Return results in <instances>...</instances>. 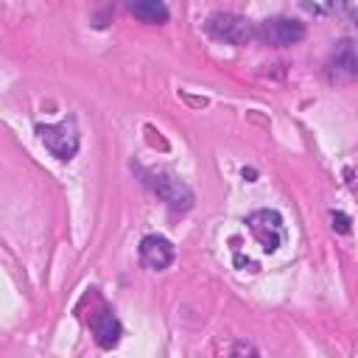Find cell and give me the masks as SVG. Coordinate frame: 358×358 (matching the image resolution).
<instances>
[{"instance_id": "cell-1", "label": "cell", "mask_w": 358, "mask_h": 358, "mask_svg": "<svg viewBox=\"0 0 358 358\" xmlns=\"http://www.w3.org/2000/svg\"><path fill=\"white\" fill-rule=\"evenodd\" d=\"M134 168H137V173L143 179V185L151 193H157L173 213H185V210L193 207L196 193L190 190L187 182H182L179 176H173L171 171H162V168H157V171L154 168H143V165H134Z\"/></svg>"}, {"instance_id": "cell-2", "label": "cell", "mask_w": 358, "mask_h": 358, "mask_svg": "<svg viewBox=\"0 0 358 358\" xmlns=\"http://www.w3.org/2000/svg\"><path fill=\"white\" fill-rule=\"evenodd\" d=\"M36 134L45 143V148L56 159H62V162H70L78 154L81 134H78L76 117H67V120H59V123H39L36 126Z\"/></svg>"}, {"instance_id": "cell-3", "label": "cell", "mask_w": 358, "mask_h": 358, "mask_svg": "<svg viewBox=\"0 0 358 358\" xmlns=\"http://www.w3.org/2000/svg\"><path fill=\"white\" fill-rule=\"evenodd\" d=\"M243 224L249 227L252 238L260 243V249L266 255H274L285 243V221H282V215L277 210H268V207L255 210V213L246 215Z\"/></svg>"}, {"instance_id": "cell-4", "label": "cell", "mask_w": 358, "mask_h": 358, "mask_svg": "<svg viewBox=\"0 0 358 358\" xmlns=\"http://www.w3.org/2000/svg\"><path fill=\"white\" fill-rule=\"evenodd\" d=\"M308 34L305 22L294 20V17H266L255 25V39H260L263 45H271V48H291L296 42H302Z\"/></svg>"}, {"instance_id": "cell-5", "label": "cell", "mask_w": 358, "mask_h": 358, "mask_svg": "<svg viewBox=\"0 0 358 358\" xmlns=\"http://www.w3.org/2000/svg\"><path fill=\"white\" fill-rule=\"evenodd\" d=\"M207 34L218 42H227V45H249L255 39V25L241 17V14H232V11H215L207 17Z\"/></svg>"}, {"instance_id": "cell-6", "label": "cell", "mask_w": 358, "mask_h": 358, "mask_svg": "<svg viewBox=\"0 0 358 358\" xmlns=\"http://www.w3.org/2000/svg\"><path fill=\"white\" fill-rule=\"evenodd\" d=\"M324 76L330 84H350L358 78V42L355 39H338L324 62Z\"/></svg>"}, {"instance_id": "cell-7", "label": "cell", "mask_w": 358, "mask_h": 358, "mask_svg": "<svg viewBox=\"0 0 358 358\" xmlns=\"http://www.w3.org/2000/svg\"><path fill=\"white\" fill-rule=\"evenodd\" d=\"M87 324H90V330H92L95 344L103 347V350H115V347L120 344V338H123V324H120V319H117L115 310H112L103 299H98V296H95V308H92L90 316H87Z\"/></svg>"}, {"instance_id": "cell-8", "label": "cell", "mask_w": 358, "mask_h": 358, "mask_svg": "<svg viewBox=\"0 0 358 358\" xmlns=\"http://www.w3.org/2000/svg\"><path fill=\"white\" fill-rule=\"evenodd\" d=\"M137 255H140V263L151 271H165L173 260H176V249L173 243L165 238V235H143L140 238V246H137Z\"/></svg>"}, {"instance_id": "cell-9", "label": "cell", "mask_w": 358, "mask_h": 358, "mask_svg": "<svg viewBox=\"0 0 358 358\" xmlns=\"http://www.w3.org/2000/svg\"><path fill=\"white\" fill-rule=\"evenodd\" d=\"M126 8H129V14H134L143 22H151V25H162L171 17L168 6L159 0H131V3H126Z\"/></svg>"}, {"instance_id": "cell-10", "label": "cell", "mask_w": 358, "mask_h": 358, "mask_svg": "<svg viewBox=\"0 0 358 358\" xmlns=\"http://www.w3.org/2000/svg\"><path fill=\"white\" fill-rule=\"evenodd\" d=\"M229 358H260V352H257V347L252 344V341H235L232 344V350H229Z\"/></svg>"}, {"instance_id": "cell-11", "label": "cell", "mask_w": 358, "mask_h": 358, "mask_svg": "<svg viewBox=\"0 0 358 358\" xmlns=\"http://www.w3.org/2000/svg\"><path fill=\"white\" fill-rule=\"evenodd\" d=\"M330 221H333V229H338V232H350V218L344 215V213H338V210H333L330 213Z\"/></svg>"}, {"instance_id": "cell-12", "label": "cell", "mask_w": 358, "mask_h": 358, "mask_svg": "<svg viewBox=\"0 0 358 358\" xmlns=\"http://www.w3.org/2000/svg\"><path fill=\"white\" fill-rule=\"evenodd\" d=\"M341 11H344V14H347V17H350L355 25H358V6H344Z\"/></svg>"}, {"instance_id": "cell-13", "label": "cell", "mask_w": 358, "mask_h": 358, "mask_svg": "<svg viewBox=\"0 0 358 358\" xmlns=\"http://www.w3.org/2000/svg\"><path fill=\"white\" fill-rule=\"evenodd\" d=\"M241 173H243V179H246V182H255V176H257V173H255L252 168H243Z\"/></svg>"}]
</instances>
